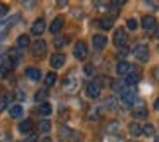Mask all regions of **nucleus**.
<instances>
[{
	"label": "nucleus",
	"mask_w": 159,
	"mask_h": 142,
	"mask_svg": "<svg viewBox=\"0 0 159 142\" xmlns=\"http://www.w3.org/2000/svg\"><path fill=\"white\" fill-rule=\"evenodd\" d=\"M133 55H135L140 63H145V61H149V57H151V52H149V47L145 44H137L135 47H133Z\"/></svg>",
	"instance_id": "f257e3e1"
},
{
	"label": "nucleus",
	"mask_w": 159,
	"mask_h": 142,
	"mask_svg": "<svg viewBox=\"0 0 159 142\" xmlns=\"http://www.w3.org/2000/svg\"><path fill=\"white\" fill-rule=\"evenodd\" d=\"M119 95H121V102H123L126 107H131L137 102V92L133 90V88H130V87H126Z\"/></svg>",
	"instance_id": "f03ea898"
},
{
	"label": "nucleus",
	"mask_w": 159,
	"mask_h": 142,
	"mask_svg": "<svg viewBox=\"0 0 159 142\" xmlns=\"http://www.w3.org/2000/svg\"><path fill=\"white\" fill-rule=\"evenodd\" d=\"M131 115H133V118L137 120H143L147 118V107H145V102L143 101H137L133 106H131Z\"/></svg>",
	"instance_id": "7ed1b4c3"
},
{
	"label": "nucleus",
	"mask_w": 159,
	"mask_h": 142,
	"mask_svg": "<svg viewBox=\"0 0 159 142\" xmlns=\"http://www.w3.org/2000/svg\"><path fill=\"white\" fill-rule=\"evenodd\" d=\"M112 42H114L116 47H126V42H128V35L123 28H118L114 31V36H112Z\"/></svg>",
	"instance_id": "20e7f679"
},
{
	"label": "nucleus",
	"mask_w": 159,
	"mask_h": 142,
	"mask_svg": "<svg viewBox=\"0 0 159 142\" xmlns=\"http://www.w3.org/2000/svg\"><path fill=\"white\" fill-rule=\"evenodd\" d=\"M73 54H75L76 59L83 61L85 57L88 55V47H87V44H85V42H76V44H75V49H73Z\"/></svg>",
	"instance_id": "39448f33"
},
{
	"label": "nucleus",
	"mask_w": 159,
	"mask_h": 142,
	"mask_svg": "<svg viewBox=\"0 0 159 142\" xmlns=\"http://www.w3.org/2000/svg\"><path fill=\"white\" fill-rule=\"evenodd\" d=\"M100 92H102V87H100V83H97V82H90L87 85V88H85V94L90 99H97L100 95Z\"/></svg>",
	"instance_id": "423d86ee"
},
{
	"label": "nucleus",
	"mask_w": 159,
	"mask_h": 142,
	"mask_svg": "<svg viewBox=\"0 0 159 142\" xmlns=\"http://www.w3.org/2000/svg\"><path fill=\"white\" fill-rule=\"evenodd\" d=\"M16 19H17V17H11V19L2 21V23H0V42H4V40H5V36L9 35V30L12 28V23H14Z\"/></svg>",
	"instance_id": "0eeeda50"
},
{
	"label": "nucleus",
	"mask_w": 159,
	"mask_h": 142,
	"mask_svg": "<svg viewBox=\"0 0 159 142\" xmlns=\"http://www.w3.org/2000/svg\"><path fill=\"white\" fill-rule=\"evenodd\" d=\"M61 134H64L62 139L66 142H80V140H81V137H80L78 132L71 130V128H62V130H61Z\"/></svg>",
	"instance_id": "6e6552de"
},
{
	"label": "nucleus",
	"mask_w": 159,
	"mask_h": 142,
	"mask_svg": "<svg viewBox=\"0 0 159 142\" xmlns=\"http://www.w3.org/2000/svg\"><path fill=\"white\" fill-rule=\"evenodd\" d=\"M12 68H14V63L5 57V59L0 63V78H7L9 73L12 71Z\"/></svg>",
	"instance_id": "1a4fd4ad"
},
{
	"label": "nucleus",
	"mask_w": 159,
	"mask_h": 142,
	"mask_svg": "<svg viewBox=\"0 0 159 142\" xmlns=\"http://www.w3.org/2000/svg\"><path fill=\"white\" fill-rule=\"evenodd\" d=\"M45 52H47V44H45L43 40H36L35 44H33V54L36 57H42Z\"/></svg>",
	"instance_id": "9d476101"
},
{
	"label": "nucleus",
	"mask_w": 159,
	"mask_h": 142,
	"mask_svg": "<svg viewBox=\"0 0 159 142\" xmlns=\"http://www.w3.org/2000/svg\"><path fill=\"white\" fill-rule=\"evenodd\" d=\"M131 64L130 63H126V61H119L118 64H116V73L118 75H123V76H126L128 73H131Z\"/></svg>",
	"instance_id": "9b49d317"
},
{
	"label": "nucleus",
	"mask_w": 159,
	"mask_h": 142,
	"mask_svg": "<svg viewBox=\"0 0 159 142\" xmlns=\"http://www.w3.org/2000/svg\"><path fill=\"white\" fill-rule=\"evenodd\" d=\"M43 31H45V19L43 17H38L31 26V33L33 35H42Z\"/></svg>",
	"instance_id": "f8f14e48"
},
{
	"label": "nucleus",
	"mask_w": 159,
	"mask_h": 142,
	"mask_svg": "<svg viewBox=\"0 0 159 142\" xmlns=\"http://www.w3.org/2000/svg\"><path fill=\"white\" fill-rule=\"evenodd\" d=\"M64 63H66V55L64 54H54L50 57V64H52V68H56V69H59L61 66H64Z\"/></svg>",
	"instance_id": "ddd939ff"
},
{
	"label": "nucleus",
	"mask_w": 159,
	"mask_h": 142,
	"mask_svg": "<svg viewBox=\"0 0 159 142\" xmlns=\"http://www.w3.org/2000/svg\"><path fill=\"white\" fill-rule=\"evenodd\" d=\"M62 24H64V17L62 16H57V17H54V21H52V24H50V33H54V35H57V33L61 31V28H62Z\"/></svg>",
	"instance_id": "4468645a"
},
{
	"label": "nucleus",
	"mask_w": 159,
	"mask_h": 142,
	"mask_svg": "<svg viewBox=\"0 0 159 142\" xmlns=\"http://www.w3.org/2000/svg\"><path fill=\"white\" fill-rule=\"evenodd\" d=\"M92 42H93V47H95L97 50H102V49L106 47V44H107V38L104 35H93Z\"/></svg>",
	"instance_id": "2eb2a0df"
},
{
	"label": "nucleus",
	"mask_w": 159,
	"mask_h": 142,
	"mask_svg": "<svg viewBox=\"0 0 159 142\" xmlns=\"http://www.w3.org/2000/svg\"><path fill=\"white\" fill-rule=\"evenodd\" d=\"M139 80H140V73H137V71H131V73H128V75L125 76V83H126V87L137 85Z\"/></svg>",
	"instance_id": "dca6fc26"
},
{
	"label": "nucleus",
	"mask_w": 159,
	"mask_h": 142,
	"mask_svg": "<svg viewBox=\"0 0 159 142\" xmlns=\"http://www.w3.org/2000/svg\"><path fill=\"white\" fill-rule=\"evenodd\" d=\"M76 87H78V80H76V76L73 78V75H68L66 76V80H64V88L69 92L76 90Z\"/></svg>",
	"instance_id": "f3484780"
},
{
	"label": "nucleus",
	"mask_w": 159,
	"mask_h": 142,
	"mask_svg": "<svg viewBox=\"0 0 159 142\" xmlns=\"http://www.w3.org/2000/svg\"><path fill=\"white\" fill-rule=\"evenodd\" d=\"M26 76H28V80H31V82H38V80L42 78V73H40V69H36V68H28V69H26Z\"/></svg>",
	"instance_id": "a211bd4d"
},
{
	"label": "nucleus",
	"mask_w": 159,
	"mask_h": 142,
	"mask_svg": "<svg viewBox=\"0 0 159 142\" xmlns=\"http://www.w3.org/2000/svg\"><path fill=\"white\" fill-rule=\"evenodd\" d=\"M112 24H114V16H106L99 21V26L102 28V30H111Z\"/></svg>",
	"instance_id": "6ab92c4d"
},
{
	"label": "nucleus",
	"mask_w": 159,
	"mask_h": 142,
	"mask_svg": "<svg viewBox=\"0 0 159 142\" xmlns=\"http://www.w3.org/2000/svg\"><path fill=\"white\" fill-rule=\"evenodd\" d=\"M19 132L21 134H31L33 132V121L31 120H24L19 123Z\"/></svg>",
	"instance_id": "aec40b11"
},
{
	"label": "nucleus",
	"mask_w": 159,
	"mask_h": 142,
	"mask_svg": "<svg viewBox=\"0 0 159 142\" xmlns=\"http://www.w3.org/2000/svg\"><path fill=\"white\" fill-rule=\"evenodd\" d=\"M142 28L143 30H152V28H156L154 16H143L142 17Z\"/></svg>",
	"instance_id": "412c9836"
},
{
	"label": "nucleus",
	"mask_w": 159,
	"mask_h": 142,
	"mask_svg": "<svg viewBox=\"0 0 159 142\" xmlns=\"http://www.w3.org/2000/svg\"><path fill=\"white\" fill-rule=\"evenodd\" d=\"M9 115H11V118H21V115H23V106L21 104L11 106L9 107Z\"/></svg>",
	"instance_id": "4be33fe9"
},
{
	"label": "nucleus",
	"mask_w": 159,
	"mask_h": 142,
	"mask_svg": "<svg viewBox=\"0 0 159 142\" xmlns=\"http://www.w3.org/2000/svg\"><path fill=\"white\" fill-rule=\"evenodd\" d=\"M128 132H130V135H133V137H139V135H142V126H140L137 121H133V123H130V126H128Z\"/></svg>",
	"instance_id": "5701e85b"
},
{
	"label": "nucleus",
	"mask_w": 159,
	"mask_h": 142,
	"mask_svg": "<svg viewBox=\"0 0 159 142\" xmlns=\"http://www.w3.org/2000/svg\"><path fill=\"white\" fill-rule=\"evenodd\" d=\"M47 95H48L47 87H45V88H40V90H36V94H35V101H36V102H45Z\"/></svg>",
	"instance_id": "b1692460"
},
{
	"label": "nucleus",
	"mask_w": 159,
	"mask_h": 142,
	"mask_svg": "<svg viewBox=\"0 0 159 142\" xmlns=\"http://www.w3.org/2000/svg\"><path fill=\"white\" fill-rule=\"evenodd\" d=\"M17 47L19 49H28L30 47V36L28 35H21L17 38Z\"/></svg>",
	"instance_id": "393cba45"
},
{
	"label": "nucleus",
	"mask_w": 159,
	"mask_h": 142,
	"mask_svg": "<svg viewBox=\"0 0 159 142\" xmlns=\"http://www.w3.org/2000/svg\"><path fill=\"white\" fill-rule=\"evenodd\" d=\"M56 80H57V75L54 73V71L47 73V76H45V87H52V85H56Z\"/></svg>",
	"instance_id": "a878e982"
},
{
	"label": "nucleus",
	"mask_w": 159,
	"mask_h": 142,
	"mask_svg": "<svg viewBox=\"0 0 159 142\" xmlns=\"http://www.w3.org/2000/svg\"><path fill=\"white\" fill-rule=\"evenodd\" d=\"M9 102H11V97H9V95H0V113H2V111H5V109H9Z\"/></svg>",
	"instance_id": "bb28decb"
},
{
	"label": "nucleus",
	"mask_w": 159,
	"mask_h": 142,
	"mask_svg": "<svg viewBox=\"0 0 159 142\" xmlns=\"http://www.w3.org/2000/svg\"><path fill=\"white\" fill-rule=\"evenodd\" d=\"M38 111H40V115L48 116L52 113V106L48 102H42V104H40V107H38Z\"/></svg>",
	"instance_id": "cd10ccee"
},
{
	"label": "nucleus",
	"mask_w": 159,
	"mask_h": 142,
	"mask_svg": "<svg viewBox=\"0 0 159 142\" xmlns=\"http://www.w3.org/2000/svg\"><path fill=\"white\" fill-rule=\"evenodd\" d=\"M38 128H40V132H43V134H48V132H50V128H52V123L48 121V120H43V121H40Z\"/></svg>",
	"instance_id": "c85d7f7f"
},
{
	"label": "nucleus",
	"mask_w": 159,
	"mask_h": 142,
	"mask_svg": "<svg viewBox=\"0 0 159 142\" xmlns=\"http://www.w3.org/2000/svg\"><path fill=\"white\" fill-rule=\"evenodd\" d=\"M142 134L145 135V137H152V135L156 134V128H154L152 125H149V123H147V125H143V126H142Z\"/></svg>",
	"instance_id": "c756f323"
},
{
	"label": "nucleus",
	"mask_w": 159,
	"mask_h": 142,
	"mask_svg": "<svg viewBox=\"0 0 159 142\" xmlns=\"http://www.w3.org/2000/svg\"><path fill=\"white\" fill-rule=\"evenodd\" d=\"M137 26H139V23H137V19H133V17H130V19L126 21V28H128V30H137Z\"/></svg>",
	"instance_id": "7c9ffc66"
},
{
	"label": "nucleus",
	"mask_w": 159,
	"mask_h": 142,
	"mask_svg": "<svg viewBox=\"0 0 159 142\" xmlns=\"http://www.w3.org/2000/svg\"><path fill=\"white\" fill-rule=\"evenodd\" d=\"M100 116H102V109H93V111L90 113V118H93V120H95V118H100Z\"/></svg>",
	"instance_id": "2f4dec72"
},
{
	"label": "nucleus",
	"mask_w": 159,
	"mask_h": 142,
	"mask_svg": "<svg viewBox=\"0 0 159 142\" xmlns=\"http://www.w3.org/2000/svg\"><path fill=\"white\" fill-rule=\"evenodd\" d=\"M66 42H68V40H66V36H61V38H57V40H56V47H57V49L62 47V45L66 44Z\"/></svg>",
	"instance_id": "473e14b6"
},
{
	"label": "nucleus",
	"mask_w": 159,
	"mask_h": 142,
	"mask_svg": "<svg viewBox=\"0 0 159 142\" xmlns=\"http://www.w3.org/2000/svg\"><path fill=\"white\" fill-rule=\"evenodd\" d=\"M118 128H119V123H118V121H112V123H109V125H107V130H109V132L118 130Z\"/></svg>",
	"instance_id": "72a5a7b5"
},
{
	"label": "nucleus",
	"mask_w": 159,
	"mask_h": 142,
	"mask_svg": "<svg viewBox=\"0 0 159 142\" xmlns=\"http://www.w3.org/2000/svg\"><path fill=\"white\" fill-rule=\"evenodd\" d=\"M7 11H9V7L5 4H0V17H4L5 14H7Z\"/></svg>",
	"instance_id": "f704fd0d"
},
{
	"label": "nucleus",
	"mask_w": 159,
	"mask_h": 142,
	"mask_svg": "<svg viewBox=\"0 0 159 142\" xmlns=\"http://www.w3.org/2000/svg\"><path fill=\"white\" fill-rule=\"evenodd\" d=\"M126 54H128V49H126V47H121V49L118 50V55H119V57H123V55H126Z\"/></svg>",
	"instance_id": "c9c22d12"
},
{
	"label": "nucleus",
	"mask_w": 159,
	"mask_h": 142,
	"mask_svg": "<svg viewBox=\"0 0 159 142\" xmlns=\"http://www.w3.org/2000/svg\"><path fill=\"white\" fill-rule=\"evenodd\" d=\"M85 73H87V75H93V68H92V64H87V66H85Z\"/></svg>",
	"instance_id": "e433bc0d"
},
{
	"label": "nucleus",
	"mask_w": 159,
	"mask_h": 142,
	"mask_svg": "<svg viewBox=\"0 0 159 142\" xmlns=\"http://www.w3.org/2000/svg\"><path fill=\"white\" fill-rule=\"evenodd\" d=\"M28 142H36V135L33 134V132L30 134V139H28Z\"/></svg>",
	"instance_id": "4c0bfd02"
},
{
	"label": "nucleus",
	"mask_w": 159,
	"mask_h": 142,
	"mask_svg": "<svg viewBox=\"0 0 159 142\" xmlns=\"http://www.w3.org/2000/svg\"><path fill=\"white\" fill-rule=\"evenodd\" d=\"M154 78L157 80V83H159V66H157V68H156V69H154Z\"/></svg>",
	"instance_id": "58836bf2"
},
{
	"label": "nucleus",
	"mask_w": 159,
	"mask_h": 142,
	"mask_svg": "<svg viewBox=\"0 0 159 142\" xmlns=\"http://www.w3.org/2000/svg\"><path fill=\"white\" fill-rule=\"evenodd\" d=\"M154 38H159V24H156V30H154Z\"/></svg>",
	"instance_id": "ea45409f"
},
{
	"label": "nucleus",
	"mask_w": 159,
	"mask_h": 142,
	"mask_svg": "<svg viewBox=\"0 0 159 142\" xmlns=\"http://www.w3.org/2000/svg\"><path fill=\"white\" fill-rule=\"evenodd\" d=\"M154 109H156V111H159V97L154 101Z\"/></svg>",
	"instance_id": "a19ab883"
},
{
	"label": "nucleus",
	"mask_w": 159,
	"mask_h": 142,
	"mask_svg": "<svg viewBox=\"0 0 159 142\" xmlns=\"http://www.w3.org/2000/svg\"><path fill=\"white\" fill-rule=\"evenodd\" d=\"M40 142H52V139H48V137H45V139H42Z\"/></svg>",
	"instance_id": "79ce46f5"
},
{
	"label": "nucleus",
	"mask_w": 159,
	"mask_h": 142,
	"mask_svg": "<svg viewBox=\"0 0 159 142\" xmlns=\"http://www.w3.org/2000/svg\"><path fill=\"white\" fill-rule=\"evenodd\" d=\"M4 142H9V135H5V137H4Z\"/></svg>",
	"instance_id": "37998d69"
},
{
	"label": "nucleus",
	"mask_w": 159,
	"mask_h": 142,
	"mask_svg": "<svg viewBox=\"0 0 159 142\" xmlns=\"http://www.w3.org/2000/svg\"><path fill=\"white\" fill-rule=\"evenodd\" d=\"M154 142H159V137H157V139H156V140H154Z\"/></svg>",
	"instance_id": "c03bdc74"
}]
</instances>
